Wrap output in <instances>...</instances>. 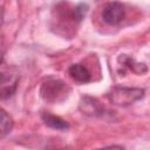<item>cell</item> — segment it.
I'll list each match as a JSON object with an SVG mask.
<instances>
[{"instance_id": "obj_1", "label": "cell", "mask_w": 150, "mask_h": 150, "mask_svg": "<svg viewBox=\"0 0 150 150\" xmlns=\"http://www.w3.org/2000/svg\"><path fill=\"white\" fill-rule=\"evenodd\" d=\"M69 93V88L66 86L64 82L57 79L49 77L45 80L40 88V94L43 100L50 103L63 101Z\"/></svg>"}, {"instance_id": "obj_2", "label": "cell", "mask_w": 150, "mask_h": 150, "mask_svg": "<svg viewBox=\"0 0 150 150\" xmlns=\"http://www.w3.org/2000/svg\"><path fill=\"white\" fill-rule=\"evenodd\" d=\"M144 89L142 88H127V87H115L111 89V91L108 94V98L111 103L120 105V107H127L136 101L143 98L144 96Z\"/></svg>"}, {"instance_id": "obj_3", "label": "cell", "mask_w": 150, "mask_h": 150, "mask_svg": "<svg viewBox=\"0 0 150 150\" xmlns=\"http://www.w3.org/2000/svg\"><path fill=\"white\" fill-rule=\"evenodd\" d=\"M124 15H125L124 6L116 1L107 4L102 9V19L109 25L120 23L124 19Z\"/></svg>"}, {"instance_id": "obj_4", "label": "cell", "mask_w": 150, "mask_h": 150, "mask_svg": "<svg viewBox=\"0 0 150 150\" xmlns=\"http://www.w3.org/2000/svg\"><path fill=\"white\" fill-rule=\"evenodd\" d=\"M80 110L89 116H101L104 112V107L100 103L98 100L84 96L80 101Z\"/></svg>"}, {"instance_id": "obj_5", "label": "cell", "mask_w": 150, "mask_h": 150, "mask_svg": "<svg viewBox=\"0 0 150 150\" xmlns=\"http://www.w3.org/2000/svg\"><path fill=\"white\" fill-rule=\"evenodd\" d=\"M68 74L73 80H75L79 83H87L90 81V73L88 68L82 63L71 64L68 69Z\"/></svg>"}, {"instance_id": "obj_6", "label": "cell", "mask_w": 150, "mask_h": 150, "mask_svg": "<svg viewBox=\"0 0 150 150\" xmlns=\"http://www.w3.org/2000/svg\"><path fill=\"white\" fill-rule=\"evenodd\" d=\"M41 118L42 121L45 122V124L52 129H56V130H66L69 128V123L59 117V116H55L53 114H49V112H43L41 115Z\"/></svg>"}, {"instance_id": "obj_7", "label": "cell", "mask_w": 150, "mask_h": 150, "mask_svg": "<svg viewBox=\"0 0 150 150\" xmlns=\"http://www.w3.org/2000/svg\"><path fill=\"white\" fill-rule=\"evenodd\" d=\"M118 62H120L122 66H124V67L131 69V70H132L134 73H136V74H144V73H146V70H148V68H146V66H145L144 63H138V62H136L132 57H130V56H128V55H121V56L118 57Z\"/></svg>"}, {"instance_id": "obj_8", "label": "cell", "mask_w": 150, "mask_h": 150, "mask_svg": "<svg viewBox=\"0 0 150 150\" xmlns=\"http://www.w3.org/2000/svg\"><path fill=\"white\" fill-rule=\"evenodd\" d=\"M13 118L2 108H0V137H4L9 134L13 129Z\"/></svg>"}, {"instance_id": "obj_9", "label": "cell", "mask_w": 150, "mask_h": 150, "mask_svg": "<svg viewBox=\"0 0 150 150\" xmlns=\"http://www.w3.org/2000/svg\"><path fill=\"white\" fill-rule=\"evenodd\" d=\"M88 12V5L87 4H80L77 5L73 12H71V19L75 21V22H80L87 14Z\"/></svg>"}, {"instance_id": "obj_10", "label": "cell", "mask_w": 150, "mask_h": 150, "mask_svg": "<svg viewBox=\"0 0 150 150\" xmlns=\"http://www.w3.org/2000/svg\"><path fill=\"white\" fill-rule=\"evenodd\" d=\"M5 80H6V77H5V74L0 73V84H4V83H5Z\"/></svg>"}, {"instance_id": "obj_11", "label": "cell", "mask_w": 150, "mask_h": 150, "mask_svg": "<svg viewBox=\"0 0 150 150\" xmlns=\"http://www.w3.org/2000/svg\"><path fill=\"white\" fill-rule=\"evenodd\" d=\"M1 23H2V11L0 8V27H1Z\"/></svg>"}, {"instance_id": "obj_12", "label": "cell", "mask_w": 150, "mask_h": 150, "mask_svg": "<svg viewBox=\"0 0 150 150\" xmlns=\"http://www.w3.org/2000/svg\"><path fill=\"white\" fill-rule=\"evenodd\" d=\"M1 62H2V54L0 53V63H1Z\"/></svg>"}]
</instances>
